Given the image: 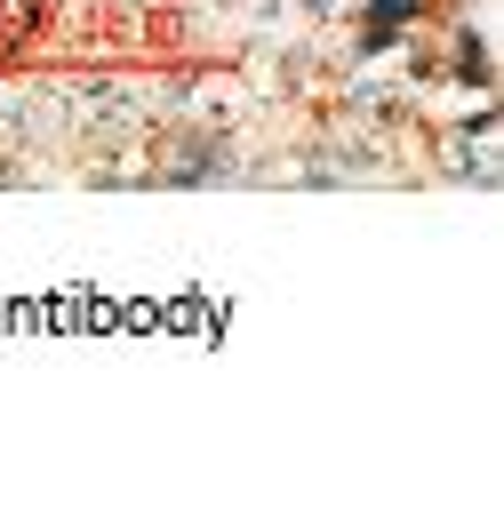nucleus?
<instances>
[{"label":"nucleus","instance_id":"obj_1","mask_svg":"<svg viewBox=\"0 0 504 512\" xmlns=\"http://www.w3.org/2000/svg\"><path fill=\"white\" fill-rule=\"evenodd\" d=\"M432 72H440V80H456V88H472V96H488V88H496L488 40H480V32H464V24H456V32H448V48L432 56Z\"/></svg>","mask_w":504,"mask_h":512}]
</instances>
